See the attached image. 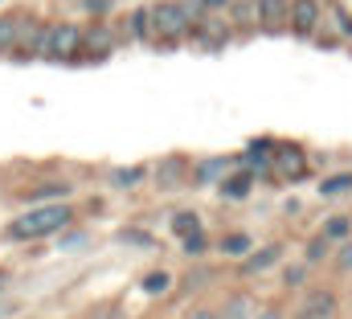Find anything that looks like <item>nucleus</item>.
<instances>
[{
  "label": "nucleus",
  "mask_w": 352,
  "mask_h": 319,
  "mask_svg": "<svg viewBox=\"0 0 352 319\" xmlns=\"http://www.w3.org/2000/svg\"><path fill=\"white\" fill-rule=\"evenodd\" d=\"M70 217H74V209L70 205H37V209H29V213H21L16 221H8V238L12 241H33V238H50V234H58V230H66L70 226Z\"/></svg>",
  "instance_id": "nucleus-1"
},
{
  "label": "nucleus",
  "mask_w": 352,
  "mask_h": 319,
  "mask_svg": "<svg viewBox=\"0 0 352 319\" xmlns=\"http://www.w3.org/2000/svg\"><path fill=\"white\" fill-rule=\"evenodd\" d=\"M78 50H82L78 25H54L50 33H41V45H37V54L50 62H70V58H78Z\"/></svg>",
  "instance_id": "nucleus-2"
},
{
  "label": "nucleus",
  "mask_w": 352,
  "mask_h": 319,
  "mask_svg": "<svg viewBox=\"0 0 352 319\" xmlns=\"http://www.w3.org/2000/svg\"><path fill=\"white\" fill-rule=\"evenodd\" d=\"M188 16H192V4H176V0H160L156 8H148L152 33L160 37H180L188 29Z\"/></svg>",
  "instance_id": "nucleus-3"
},
{
  "label": "nucleus",
  "mask_w": 352,
  "mask_h": 319,
  "mask_svg": "<svg viewBox=\"0 0 352 319\" xmlns=\"http://www.w3.org/2000/svg\"><path fill=\"white\" fill-rule=\"evenodd\" d=\"M332 316H336L332 291H307V299L295 307V319H332Z\"/></svg>",
  "instance_id": "nucleus-4"
},
{
  "label": "nucleus",
  "mask_w": 352,
  "mask_h": 319,
  "mask_svg": "<svg viewBox=\"0 0 352 319\" xmlns=\"http://www.w3.org/2000/svg\"><path fill=\"white\" fill-rule=\"evenodd\" d=\"M287 21H291V29H295L299 37H307V33L320 25V4H316V0H295V4L287 8Z\"/></svg>",
  "instance_id": "nucleus-5"
},
{
  "label": "nucleus",
  "mask_w": 352,
  "mask_h": 319,
  "mask_svg": "<svg viewBox=\"0 0 352 319\" xmlns=\"http://www.w3.org/2000/svg\"><path fill=\"white\" fill-rule=\"evenodd\" d=\"M274 172L287 176V180H299V176L307 172V160H303L299 148H278V152H274Z\"/></svg>",
  "instance_id": "nucleus-6"
},
{
  "label": "nucleus",
  "mask_w": 352,
  "mask_h": 319,
  "mask_svg": "<svg viewBox=\"0 0 352 319\" xmlns=\"http://www.w3.org/2000/svg\"><path fill=\"white\" fill-rule=\"evenodd\" d=\"M287 0H258V25H263L266 33H274V29H283L287 25Z\"/></svg>",
  "instance_id": "nucleus-7"
},
{
  "label": "nucleus",
  "mask_w": 352,
  "mask_h": 319,
  "mask_svg": "<svg viewBox=\"0 0 352 319\" xmlns=\"http://www.w3.org/2000/svg\"><path fill=\"white\" fill-rule=\"evenodd\" d=\"M278 258H283V250H278V245H263V250H254V254L246 250V262H242V270H246V274H263L266 266H274Z\"/></svg>",
  "instance_id": "nucleus-8"
},
{
  "label": "nucleus",
  "mask_w": 352,
  "mask_h": 319,
  "mask_svg": "<svg viewBox=\"0 0 352 319\" xmlns=\"http://www.w3.org/2000/svg\"><path fill=\"white\" fill-rule=\"evenodd\" d=\"M250 172H234V176H226L221 180V197H230V201H238V197H250Z\"/></svg>",
  "instance_id": "nucleus-9"
},
{
  "label": "nucleus",
  "mask_w": 352,
  "mask_h": 319,
  "mask_svg": "<svg viewBox=\"0 0 352 319\" xmlns=\"http://www.w3.org/2000/svg\"><path fill=\"white\" fill-rule=\"evenodd\" d=\"M217 319H250V299L246 295H230L226 307L217 311Z\"/></svg>",
  "instance_id": "nucleus-10"
},
{
  "label": "nucleus",
  "mask_w": 352,
  "mask_h": 319,
  "mask_svg": "<svg viewBox=\"0 0 352 319\" xmlns=\"http://www.w3.org/2000/svg\"><path fill=\"white\" fill-rule=\"evenodd\" d=\"M21 37V21L16 16H0V54H8Z\"/></svg>",
  "instance_id": "nucleus-11"
},
{
  "label": "nucleus",
  "mask_w": 352,
  "mask_h": 319,
  "mask_svg": "<svg viewBox=\"0 0 352 319\" xmlns=\"http://www.w3.org/2000/svg\"><path fill=\"white\" fill-rule=\"evenodd\" d=\"M320 192H324V197H340V192H352V172H340V176H328V180L320 184Z\"/></svg>",
  "instance_id": "nucleus-12"
},
{
  "label": "nucleus",
  "mask_w": 352,
  "mask_h": 319,
  "mask_svg": "<svg viewBox=\"0 0 352 319\" xmlns=\"http://www.w3.org/2000/svg\"><path fill=\"white\" fill-rule=\"evenodd\" d=\"M349 234H352V217H344V213H340V217H332V221L324 226V238H328V241H344Z\"/></svg>",
  "instance_id": "nucleus-13"
},
{
  "label": "nucleus",
  "mask_w": 352,
  "mask_h": 319,
  "mask_svg": "<svg viewBox=\"0 0 352 319\" xmlns=\"http://www.w3.org/2000/svg\"><path fill=\"white\" fill-rule=\"evenodd\" d=\"M173 234H176V238L201 234V221H197V213H176V217H173Z\"/></svg>",
  "instance_id": "nucleus-14"
},
{
  "label": "nucleus",
  "mask_w": 352,
  "mask_h": 319,
  "mask_svg": "<svg viewBox=\"0 0 352 319\" xmlns=\"http://www.w3.org/2000/svg\"><path fill=\"white\" fill-rule=\"evenodd\" d=\"M230 168V160H205L201 168H197V180L201 184H209V180H221V172Z\"/></svg>",
  "instance_id": "nucleus-15"
},
{
  "label": "nucleus",
  "mask_w": 352,
  "mask_h": 319,
  "mask_svg": "<svg viewBox=\"0 0 352 319\" xmlns=\"http://www.w3.org/2000/svg\"><path fill=\"white\" fill-rule=\"evenodd\" d=\"M140 180H144V168H115L111 172V184H119V188H131Z\"/></svg>",
  "instance_id": "nucleus-16"
},
{
  "label": "nucleus",
  "mask_w": 352,
  "mask_h": 319,
  "mask_svg": "<svg viewBox=\"0 0 352 319\" xmlns=\"http://www.w3.org/2000/svg\"><path fill=\"white\" fill-rule=\"evenodd\" d=\"M221 250H226V254H234V258H242V254L250 250V238H246V234H230V238L221 241Z\"/></svg>",
  "instance_id": "nucleus-17"
},
{
  "label": "nucleus",
  "mask_w": 352,
  "mask_h": 319,
  "mask_svg": "<svg viewBox=\"0 0 352 319\" xmlns=\"http://www.w3.org/2000/svg\"><path fill=\"white\" fill-rule=\"evenodd\" d=\"M140 287H144L148 295H160V291H168V274H164V270H156V274H148Z\"/></svg>",
  "instance_id": "nucleus-18"
},
{
  "label": "nucleus",
  "mask_w": 352,
  "mask_h": 319,
  "mask_svg": "<svg viewBox=\"0 0 352 319\" xmlns=\"http://www.w3.org/2000/svg\"><path fill=\"white\" fill-rule=\"evenodd\" d=\"M336 266H340V274H352V238L340 241V250H336Z\"/></svg>",
  "instance_id": "nucleus-19"
},
{
  "label": "nucleus",
  "mask_w": 352,
  "mask_h": 319,
  "mask_svg": "<svg viewBox=\"0 0 352 319\" xmlns=\"http://www.w3.org/2000/svg\"><path fill=\"white\" fill-rule=\"evenodd\" d=\"M173 180H180V164H176V160H168V164L160 168V184H164V188H173Z\"/></svg>",
  "instance_id": "nucleus-20"
},
{
  "label": "nucleus",
  "mask_w": 352,
  "mask_h": 319,
  "mask_svg": "<svg viewBox=\"0 0 352 319\" xmlns=\"http://www.w3.org/2000/svg\"><path fill=\"white\" fill-rule=\"evenodd\" d=\"M131 25H135V37H148V33H152V21H148V8H140V12L131 16Z\"/></svg>",
  "instance_id": "nucleus-21"
},
{
  "label": "nucleus",
  "mask_w": 352,
  "mask_h": 319,
  "mask_svg": "<svg viewBox=\"0 0 352 319\" xmlns=\"http://www.w3.org/2000/svg\"><path fill=\"white\" fill-rule=\"evenodd\" d=\"M180 241H184V254H188V258H197V254L205 250V238H201V234H188V238H180Z\"/></svg>",
  "instance_id": "nucleus-22"
},
{
  "label": "nucleus",
  "mask_w": 352,
  "mask_h": 319,
  "mask_svg": "<svg viewBox=\"0 0 352 319\" xmlns=\"http://www.w3.org/2000/svg\"><path fill=\"white\" fill-rule=\"evenodd\" d=\"M324 245H328V238L320 234V238H316L311 245H307V262H320V258H324Z\"/></svg>",
  "instance_id": "nucleus-23"
},
{
  "label": "nucleus",
  "mask_w": 352,
  "mask_h": 319,
  "mask_svg": "<svg viewBox=\"0 0 352 319\" xmlns=\"http://www.w3.org/2000/svg\"><path fill=\"white\" fill-rule=\"evenodd\" d=\"M299 283H303V266H291L287 270V287H299Z\"/></svg>",
  "instance_id": "nucleus-24"
},
{
  "label": "nucleus",
  "mask_w": 352,
  "mask_h": 319,
  "mask_svg": "<svg viewBox=\"0 0 352 319\" xmlns=\"http://www.w3.org/2000/svg\"><path fill=\"white\" fill-rule=\"evenodd\" d=\"M188 319H217V311H213V307H197Z\"/></svg>",
  "instance_id": "nucleus-25"
},
{
  "label": "nucleus",
  "mask_w": 352,
  "mask_h": 319,
  "mask_svg": "<svg viewBox=\"0 0 352 319\" xmlns=\"http://www.w3.org/2000/svg\"><path fill=\"white\" fill-rule=\"evenodd\" d=\"M250 319H283V311H274V307H266V311H258V316H250Z\"/></svg>",
  "instance_id": "nucleus-26"
},
{
  "label": "nucleus",
  "mask_w": 352,
  "mask_h": 319,
  "mask_svg": "<svg viewBox=\"0 0 352 319\" xmlns=\"http://www.w3.org/2000/svg\"><path fill=\"white\" fill-rule=\"evenodd\" d=\"M12 311H16V307H12L8 299H0V319H8V316H12Z\"/></svg>",
  "instance_id": "nucleus-27"
},
{
  "label": "nucleus",
  "mask_w": 352,
  "mask_h": 319,
  "mask_svg": "<svg viewBox=\"0 0 352 319\" xmlns=\"http://www.w3.org/2000/svg\"><path fill=\"white\" fill-rule=\"evenodd\" d=\"M197 4H201V8H221L226 0H197Z\"/></svg>",
  "instance_id": "nucleus-28"
}]
</instances>
